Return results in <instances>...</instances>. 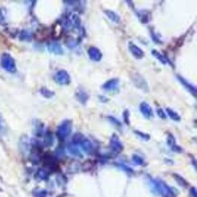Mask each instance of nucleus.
<instances>
[{
	"label": "nucleus",
	"mask_w": 197,
	"mask_h": 197,
	"mask_svg": "<svg viewBox=\"0 0 197 197\" xmlns=\"http://www.w3.org/2000/svg\"><path fill=\"white\" fill-rule=\"evenodd\" d=\"M131 79L133 81L134 84L137 87L141 89L142 91H144V93H148L149 92V86H148V84L146 82V80L144 78V76L142 75H140L139 73L137 72H134L133 74H131Z\"/></svg>",
	"instance_id": "1"
},
{
	"label": "nucleus",
	"mask_w": 197,
	"mask_h": 197,
	"mask_svg": "<svg viewBox=\"0 0 197 197\" xmlns=\"http://www.w3.org/2000/svg\"><path fill=\"white\" fill-rule=\"evenodd\" d=\"M71 130H72V123L71 121L66 120L59 125L56 133H57V135L59 138L65 139L70 134Z\"/></svg>",
	"instance_id": "2"
},
{
	"label": "nucleus",
	"mask_w": 197,
	"mask_h": 197,
	"mask_svg": "<svg viewBox=\"0 0 197 197\" xmlns=\"http://www.w3.org/2000/svg\"><path fill=\"white\" fill-rule=\"evenodd\" d=\"M1 65L3 68H5L8 72H15L16 71V65L14 59L8 54H5L2 56L1 58Z\"/></svg>",
	"instance_id": "3"
},
{
	"label": "nucleus",
	"mask_w": 197,
	"mask_h": 197,
	"mask_svg": "<svg viewBox=\"0 0 197 197\" xmlns=\"http://www.w3.org/2000/svg\"><path fill=\"white\" fill-rule=\"evenodd\" d=\"M55 80L59 84H68L70 83V76L66 71L60 70L55 75Z\"/></svg>",
	"instance_id": "4"
},
{
	"label": "nucleus",
	"mask_w": 197,
	"mask_h": 197,
	"mask_svg": "<svg viewBox=\"0 0 197 197\" xmlns=\"http://www.w3.org/2000/svg\"><path fill=\"white\" fill-rule=\"evenodd\" d=\"M128 47H129V51L131 52L132 55L134 56V57H136V58L140 59V58H143L144 56V51L141 49L140 47H137L135 44H134V43L130 42V43L128 44Z\"/></svg>",
	"instance_id": "5"
},
{
	"label": "nucleus",
	"mask_w": 197,
	"mask_h": 197,
	"mask_svg": "<svg viewBox=\"0 0 197 197\" xmlns=\"http://www.w3.org/2000/svg\"><path fill=\"white\" fill-rule=\"evenodd\" d=\"M119 84V79L118 78H114L111 80H108L103 84L102 88L106 91H114L117 89V86Z\"/></svg>",
	"instance_id": "6"
},
{
	"label": "nucleus",
	"mask_w": 197,
	"mask_h": 197,
	"mask_svg": "<svg viewBox=\"0 0 197 197\" xmlns=\"http://www.w3.org/2000/svg\"><path fill=\"white\" fill-rule=\"evenodd\" d=\"M140 111L142 114L146 118V119H150L153 116V110L151 108V106L145 102H143L140 104Z\"/></svg>",
	"instance_id": "7"
},
{
	"label": "nucleus",
	"mask_w": 197,
	"mask_h": 197,
	"mask_svg": "<svg viewBox=\"0 0 197 197\" xmlns=\"http://www.w3.org/2000/svg\"><path fill=\"white\" fill-rule=\"evenodd\" d=\"M88 55L89 57L94 61H99L102 58V53L96 47H90L88 49Z\"/></svg>",
	"instance_id": "8"
},
{
	"label": "nucleus",
	"mask_w": 197,
	"mask_h": 197,
	"mask_svg": "<svg viewBox=\"0 0 197 197\" xmlns=\"http://www.w3.org/2000/svg\"><path fill=\"white\" fill-rule=\"evenodd\" d=\"M177 79H178L179 81H180L182 84H183V85H184V87H186V89H187L188 91H190V93L194 94V95L195 96V94H196V89H195V87H194L193 84H189L184 78H183V77H182V76H180V75H177Z\"/></svg>",
	"instance_id": "9"
},
{
	"label": "nucleus",
	"mask_w": 197,
	"mask_h": 197,
	"mask_svg": "<svg viewBox=\"0 0 197 197\" xmlns=\"http://www.w3.org/2000/svg\"><path fill=\"white\" fill-rule=\"evenodd\" d=\"M81 146L83 148V150L86 153V154H91L94 151V146L92 144V143L87 139H83L80 142Z\"/></svg>",
	"instance_id": "10"
},
{
	"label": "nucleus",
	"mask_w": 197,
	"mask_h": 197,
	"mask_svg": "<svg viewBox=\"0 0 197 197\" xmlns=\"http://www.w3.org/2000/svg\"><path fill=\"white\" fill-rule=\"evenodd\" d=\"M76 97H77V99H78L79 102H81V103L84 104L86 103V101L88 100L89 95H88V94L84 91V89L79 88V89L77 90V92H76Z\"/></svg>",
	"instance_id": "11"
},
{
	"label": "nucleus",
	"mask_w": 197,
	"mask_h": 197,
	"mask_svg": "<svg viewBox=\"0 0 197 197\" xmlns=\"http://www.w3.org/2000/svg\"><path fill=\"white\" fill-rule=\"evenodd\" d=\"M67 149L69 151V153L75 156H78V157H82V154L80 150L78 149V147L76 146V144L71 143L67 145Z\"/></svg>",
	"instance_id": "12"
},
{
	"label": "nucleus",
	"mask_w": 197,
	"mask_h": 197,
	"mask_svg": "<svg viewBox=\"0 0 197 197\" xmlns=\"http://www.w3.org/2000/svg\"><path fill=\"white\" fill-rule=\"evenodd\" d=\"M111 146H112V149L114 151H115L116 153H119L121 152L123 149L122 144L121 142L118 140V138L114 135L112 138V142H111Z\"/></svg>",
	"instance_id": "13"
},
{
	"label": "nucleus",
	"mask_w": 197,
	"mask_h": 197,
	"mask_svg": "<svg viewBox=\"0 0 197 197\" xmlns=\"http://www.w3.org/2000/svg\"><path fill=\"white\" fill-rule=\"evenodd\" d=\"M48 48L49 50L52 52V53H55L56 55H61L63 54V50L61 48V46L58 44V43H52L48 46Z\"/></svg>",
	"instance_id": "14"
},
{
	"label": "nucleus",
	"mask_w": 197,
	"mask_h": 197,
	"mask_svg": "<svg viewBox=\"0 0 197 197\" xmlns=\"http://www.w3.org/2000/svg\"><path fill=\"white\" fill-rule=\"evenodd\" d=\"M104 14H106V16L111 19L113 22H114V23L120 22V17L115 12L111 11V10H104Z\"/></svg>",
	"instance_id": "15"
},
{
	"label": "nucleus",
	"mask_w": 197,
	"mask_h": 197,
	"mask_svg": "<svg viewBox=\"0 0 197 197\" xmlns=\"http://www.w3.org/2000/svg\"><path fill=\"white\" fill-rule=\"evenodd\" d=\"M166 112L168 114V115L170 116L171 119L174 120V121H180L181 120V117L178 114V113L174 112L173 109H170V108H166Z\"/></svg>",
	"instance_id": "16"
},
{
	"label": "nucleus",
	"mask_w": 197,
	"mask_h": 197,
	"mask_svg": "<svg viewBox=\"0 0 197 197\" xmlns=\"http://www.w3.org/2000/svg\"><path fill=\"white\" fill-rule=\"evenodd\" d=\"M152 54L154 56V57L158 58L160 61L162 62V64H166V63L168 62V60H167L164 56H163V55H161L159 52L156 51V50H153V51H152Z\"/></svg>",
	"instance_id": "17"
},
{
	"label": "nucleus",
	"mask_w": 197,
	"mask_h": 197,
	"mask_svg": "<svg viewBox=\"0 0 197 197\" xmlns=\"http://www.w3.org/2000/svg\"><path fill=\"white\" fill-rule=\"evenodd\" d=\"M133 162H134L135 164H137V165H141V164H143V163H144L143 159L141 158L140 156H137V155H134V156H133Z\"/></svg>",
	"instance_id": "18"
},
{
	"label": "nucleus",
	"mask_w": 197,
	"mask_h": 197,
	"mask_svg": "<svg viewBox=\"0 0 197 197\" xmlns=\"http://www.w3.org/2000/svg\"><path fill=\"white\" fill-rule=\"evenodd\" d=\"M174 136L172 135V134H169L168 138H167V143H168V144L170 146H172V147H174Z\"/></svg>",
	"instance_id": "19"
},
{
	"label": "nucleus",
	"mask_w": 197,
	"mask_h": 197,
	"mask_svg": "<svg viewBox=\"0 0 197 197\" xmlns=\"http://www.w3.org/2000/svg\"><path fill=\"white\" fill-rule=\"evenodd\" d=\"M124 122L125 124H129V111L128 110H125L124 112Z\"/></svg>",
	"instance_id": "20"
},
{
	"label": "nucleus",
	"mask_w": 197,
	"mask_h": 197,
	"mask_svg": "<svg viewBox=\"0 0 197 197\" xmlns=\"http://www.w3.org/2000/svg\"><path fill=\"white\" fill-rule=\"evenodd\" d=\"M156 113H157L158 116H159V117H161L162 119H164V118L166 117V114H165V113L164 112V110H163V109H161V108L157 109Z\"/></svg>",
	"instance_id": "21"
},
{
	"label": "nucleus",
	"mask_w": 197,
	"mask_h": 197,
	"mask_svg": "<svg viewBox=\"0 0 197 197\" xmlns=\"http://www.w3.org/2000/svg\"><path fill=\"white\" fill-rule=\"evenodd\" d=\"M42 90L46 92V93H42V94H44V95H45L46 97H51V96H52V95L54 94H53V93H52V92H50L49 90H47L46 88H45V89H42Z\"/></svg>",
	"instance_id": "22"
},
{
	"label": "nucleus",
	"mask_w": 197,
	"mask_h": 197,
	"mask_svg": "<svg viewBox=\"0 0 197 197\" xmlns=\"http://www.w3.org/2000/svg\"><path fill=\"white\" fill-rule=\"evenodd\" d=\"M108 119H110V120H111V122L114 123V124H117V125H121V124H120V122H119L118 120H116L115 118H114V117H112V116H108Z\"/></svg>",
	"instance_id": "23"
},
{
	"label": "nucleus",
	"mask_w": 197,
	"mask_h": 197,
	"mask_svg": "<svg viewBox=\"0 0 197 197\" xmlns=\"http://www.w3.org/2000/svg\"><path fill=\"white\" fill-rule=\"evenodd\" d=\"M120 166H121V168H123V169H124V170H125L126 172L128 171L129 173H133V170H132L131 168H129V167H126L125 165H123V164H122V165H120Z\"/></svg>",
	"instance_id": "24"
},
{
	"label": "nucleus",
	"mask_w": 197,
	"mask_h": 197,
	"mask_svg": "<svg viewBox=\"0 0 197 197\" xmlns=\"http://www.w3.org/2000/svg\"><path fill=\"white\" fill-rule=\"evenodd\" d=\"M3 128H4V123H3V120H2L1 116H0V131L3 130Z\"/></svg>",
	"instance_id": "25"
},
{
	"label": "nucleus",
	"mask_w": 197,
	"mask_h": 197,
	"mask_svg": "<svg viewBox=\"0 0 197 197\" xmlns=\"http://www.w3.org/2000/svg\"><path fill=\"white\" fill-rule=\"evenodd\" d=\"M99 98H102V99H101V101H104V102H107V101H108L106 97H104V96H102V95H100V96H99Z\"/></svg>",
	"instance_id": "26"
}]
</instances>
